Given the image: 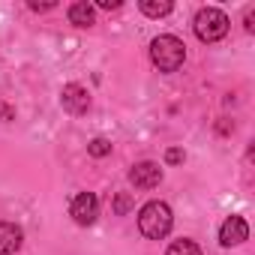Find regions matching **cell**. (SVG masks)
<instances>
[{
    "label": "cell",
    "mask_w": 255,
    "mask_h": 255,
    "mask_svg": "<svg viewBox=\"0 0 255 255\" xmlns=\"http://www.w3.org/2000/svg\"><path fill=\"white\" fill-rule=\"evenodd\" d=\"M21 240H24V234H21V228L15 222H0V255L18 252Z\"/></svg>",
    "instance_id": "cell-8"
},
{
    "label": "cell",
    "mask_w": 255,
    "mask_h": 255,
    "mask_svg": "<svg viewBox=\"0 0 255 255\" xmlns=\"http://www.w3.org/2000/svg\"><path fill=\"white\" fill-rule=\"evenodd\" d=\"M69 213L78 225H90L96 216H99V198L93 192H78L69 204Z\"/></svg>",
    "instance_id": "cell-4"
},
{
    "label": "cell",
    "mask_w": 255,
    "mask_h": 255,
    "mask_svg": "<svg viewBox=\"0 0 255 255\" xmlns=\"http://www.w3.org/2000/svg\"><path fill=\"white\" fill-rule=\"evenodd\" d=\"M171 225H174V216H171V207L165 201H147L138 210V228L150 240H162L171 231Z\"/></svg>",
    "instance_id": "cell-2"
},
{
    "label": "cell",
    "mask_w": 255,
    "mask_h": 255,
    "mask_svg": "<svg viewBox=\"0 0 255 255\" xmlns=\"http://www.w3.org/2000/svg\"><path fill=\"white\" fill-rule=\"evenodd\" d=\"M60 105H63V111H69V114H87V108H90V93H87V87H81V84H66V87L60 90Z\"/></svg>",
    "instance_id": "cell-5"
},
{
    "label": "cell",
    "mask_w": 255,
    "mask_h": 255,
    "mask_svg": "<svg viewBox=\"0 0 255 255\" xmlns=\"http://www.w3.org/2000/svg\"><path fill=\"white\" fill-rule=\"evenodd\" d=\"M228 33V15L216 6H204L195 15V36L201 42H219Z\"/></svg>",
    "instance_id": "cell-3"
},
{
    "label": "cell",
    "mask_w": 255,
    "mask_h": 255,
    "mask_svg": "<svg viewBox=\"0 0 255 255\" xmlns=\"http://www.w3.org/2000/svg\"><path fill=\"white\" fill-rule=\"evenodd\" d=\"M87 153L96 156V159H102V156L111 153V141H108V138H93V141L87 144Z\"/></svg>",
    "instance_id": "cell-12"
},
{
    "label": "cell",
    "mask_w": 255,
    "mask_h": 255,
    "mask_svg": "<svg viewBox=\"0 0 255 255\" xmlns=\"http://www.w3.org/2000/svg\"><path fill=\"white\" fill-rule=\"evenodd\" d=\"M150 60L159 72H177L186 60V45L171 36V33H162L150 42Z\"/></svg>",
    "instance_id": "cell-1"
},
{
    "label": "cell",
    "mask_w": 255,
    "mask_h": 255,
    "mask_svg": "<svg viewBox=\"0 0 255 255\" xmlns=\"http://www.w3.org/2000/svg\"><path fill=\"white\" fill-rule=\"evenodd\" d=\"M159 180H162V168L156 162H135L129 171V183L135 189H153L159 186Z\"/></svg>",
    "instance_id": "cell-6"
},
{
    "label": "cell",
    "mask_w": 255,
    "mask_h": 255,
    "mask_svg": "<svg viewBox=\"0 0 255 255\" xmlns=\"http://www.w3.org/2000/svg\"><path fill=\"white\" fill-rule=\"evenodd\" d=\"M246 237H249V225H246L243 216H228L219 228V243L222 246H240Z\"/></svg>",
    "instance_id": "cell-7"
},
{
    "label": "cell",
    "mask_w": 255,
    "mask_h": 255,
    "mask_svg": "<svg viewBox=\"0 0 255 255\" xmlns=\"http://www.w3.org/2000/svg\"><path fill=\"white\" fill-rule=\"evenodd\" d=\"M33 12H48V9H54V0H45V3H39V0H30L27 3Z\"/></svg>",
    "instance_id": "cell-14"
},
{
    "label": "cell",
    "mask_w": 255,
    "mask_h": 255,
    "mask_svg": "<svg viewBox=\"0 0 255 255\" xmlns=\"http://www.w3.org/2000/svg\"><path fill=\"white\" fill-rule=\"evenodd\" d=\"M138 6H141V12L150 15V18H162V15H168V12L174 9L171 0H141Z\"/></svg>",
    "instance_id": "cell-10"
},
{
    "label": "cell",
    "mask_w": 255,
    "mask_h": 255,
    "mask_svg": "<svg viewBox=\"0 0 255 255\" xmlns=\"http://www.w3.org/2000/svg\"><path fill=\"white\" fill-rule=\"evenodd\" d=\"M129 210H132V195L129 192H117L114 195V213L117 216H126Z\"/></svg>",
    "instance_id": "cell-13"
},
{
    "label": "cell",
    "mask_w": 255,
    "mask_h": 255,
    "mask_svg": "<svg viewBox=\"0 0 255 255\" xmlns=\"http://www.w3.org/2000/svg\"><path fill=\"white\" fill-rule=\"evenodd\" d=\"M99 9H120V0H96Z\"/></svg>",
    "instance_id": "cell-16"
},
{
    "label": "cell",
    "mask_w": 255,
    "mask_h": 255,
    "mask_svg": "<svg viewBox=\"0 0 255 255\" xmlns=\"http://www.w3.org/2000/svg\"><path fill=\"white\" fill-rule=\"evenodd\" d=\"M165 162H168V165H177V162H183V150H180V147H171V150L165 153Z\"/></svg>",
    "instance_id": "cell-15"
},
{
    "label": "cell",
    "mask_w": 255,
    "mask_h": 255,
    "mask_svg": "<svg viewBox=\"0 0 255 255\" xmlns=\"http://www.w3.org/2000/svg\"><path fill=\"white\" fill-rule=\"evenodd\" d=\"M66 15H69V21H72L75 27H90L93 18H96V12H93V6L87 3V0H75Z\"/></svg>",
    "instance_id": "cell-9"
},
{
    "label": "cell",
    "mask_w": 255,
    "mask_h": 255,
    "mask_svg": "<svg viewBox=\"0 0 255 255\" xmlns=\"http://www.w3.org/2000/svg\"><path fill=\"white\" fill-rule=\"evenodd\" d=\"M165 255H201V246H198L195 240L180 237V240H174V243L168 246V252H165Z\"/></svg>",
    "instance_id": "cell-11"
}]
</instances>
